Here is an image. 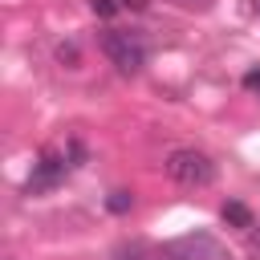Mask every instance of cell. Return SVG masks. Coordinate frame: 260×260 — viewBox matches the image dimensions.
I'll use <instances>...</instances> for the list:
<instances>
[{"label":"cell","mask_w":260,"mask_h":260,"mask_svg":"<svg viewBox=\"0 0 260 260\" xmlns=\"http://www.w3.org/2000/svg\"><path fill=\"white\" fill-rule=\"evenodd\" d=\"M102 53L122 69V73H138L146 65V41L134 28H106L102 32Z\"/></svg>","instance_id":"obj_1"},{"label":"cell","mask_w":260,"mask_h":260,"mask_svg":"<svg viewBox=\"0 0 260 260\" xmlns=\"http://www.w3.org/2000/svg\"><path fill=\"white\" fill-rule=\"evenodd\" d=\"M162 167H167V175H171L179 187H207V183H215V162H211L203 150H191V146L171 150Z\"/></svg>","instance_id":"obj_2"},{"label":"cell","mask_w":260,"mask_h":260,"mask_svg":"<svg viewBox=\"0 0 260 260\" xmlns=\"http://www.w3.org/2000/svg\"><path fill=\"white\" fill-rule=\"evenodd\" d=\"M65 171H73V167H69V158H65V150H45V154H41V162H37V171L28 175L24 191H28V195H41V191L57 187V183L65 179Z\"/></svg>","instance_id":"obj_3"},{"label":"cell","mask_w":260,"mask_h":260,"mask_svg":"<svg viewBox=\"0 0 260 260\" xmlns=\"http://www.w3.org/2000/svg\"><path fill=\"white\" fill-rule=\"evenodd\" d=\"M158 260H219V244L211 236H187L158 252Z\"/></svg>","instance_id":"obj_4"},{"label":"cell","mask_w":260,"mask_h":260,"mask_svg":"<svg viewBox=\"0 0 260 260\" xmlns=\"http://www.w3.org/2000/svg\"><path fill=\"white\" fill-rule=\"evenodd\" d=\"M219 215H223V223H232V228H252V211H248V203H240V199H228Z\"/></svg>","instance_id":"obj_5"},{"label":"cell","mask_w":260,"mask_h":260,"mask_svg":"<svg viewBox=\"0 0 260 260\" xmlns=\"http://www.w3.org/2000/svg\"><path fill=\"white\" fill-rule=\"evenodd\" d=\"M114 260H158L146 244H118L114 248Z\"/></svg>","instance_id":"obj_6"},{"label":"cell","mask_w":260,"mask_h":260,"mask_svg":"<svg viewBox=\"0 0 260 260\" xmlns=\"http://www.w3.org/2000/svg\"><path fill=\"white\" fill-rule=\"evenodd\" d=\"M106 207H110L114 215H126V211L134 207V195H130V191H110V199H106Z\"/></svg>","instance_id":"obj_7"},{"label":"cell","mask_w":260,"mask_h":260,"mask_svg":"<svg viewBox=\"0 0 260 260\" xmlns=\"http://www.w3.org/2000/svg\"><path fill=\"white\" fill-rule=\"evenodd\" d=\"M77 57H81V53H77V45H73V41L57 45V61H65V65H77Z\"/></svg>","instance_id":"obj_8"},{"label":"cell","mask_w":260,"mask_h":260,"mask_svg":"<svg viewBox=\"0 0 260 260\" xmlns=\"http://www.w3.org/2000/svg\"><path fill=\"white\" fill-rule=\"evenodd\" d=\"M89 8H93L98 16H114V12L122 8V0H89Z\"/></svg>","instance_id":"obj_9"},{"label":"cell","mask_w":260,"mask_h":260,"mask_svg":"<svg viewBox=\"0 0 260 260\" xmlns=\"http://www.w3.org/2000/svg\"><path fill=\"white\" fill-rule=\"evenodd\" d=\"M244 89L260 93V69H248V73H244Z\"/></svg>","instance_id":"obj_10"},{"label":"cell","mask_w":260,"mask_h":260,"mask_svg":"<svg viewBox=\"0 0 260 260\" xmlns=\"http://www.w3.org/2000/svg\"><path fill=\"white\" fill-rule=\"evenodd\" d=\"M122 8H130V12H146L150 0H122Z\"/></svg>","instance_id":"obj_11"},{"label":"cell","mask_w":260,"mask_h":260,"mask_svg":"<svg viewBox=\"0 0 260 260\" xmlns=\"http://www.w3.org/2000/svg\"><path fill=\"white\" fill-rule=\"evenodd\" d=\"M252 248H256V256H260V232H256V236H252Z\"/></svg>","instance_id":"obj_12"},{"label":"cell","mask_w":260,"mask_h":260,"mask_svg":"<svg viewBox=\"0 0 260 260\" xmlns=\"http://www.w3.org/2000/svg\"><path fill=\"white\" fill-rule=\"evenodd\" d=\"M179 4H207V0H179Z\"/></svg>","instance_id":"obj_13"},{"label":"cell","mask_w":260,"mask_h":260,"mask_svg":"<svg viewBox=\"0 0 260 260\" xmlns=\"http://www.w3.org/2000/svg\"><path fill=\"white\" fill-rule=\"evenodd\" d=\"M252 8H256V12H260V0H252Z\"/></svg>","instance_id":"obj_14"}]
</instances>
